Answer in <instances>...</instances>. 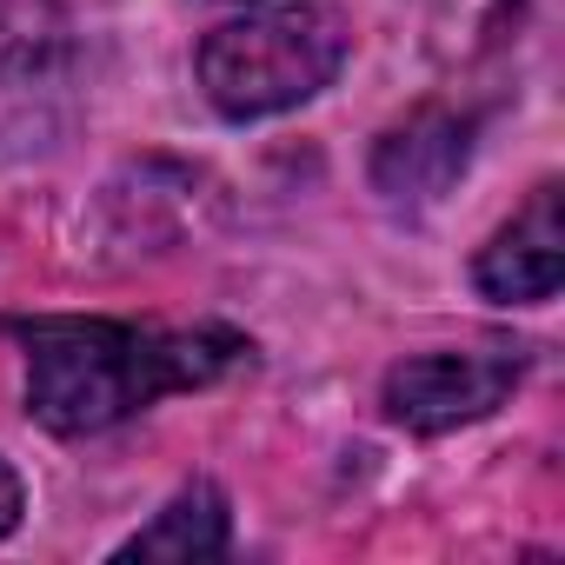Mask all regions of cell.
Returning a JSON list of instances; mask_svg holds the SVG:
<instances>
[{"label":"cell","mask_w":565,"mask_h":565,"mask_svg":"<svg viewBox=\"0 0 565 565\" xmlns=\"http://www.w3.org/2000/svg\"><path fill=\"white\" fill-rule=\"evenodd\" d=\"M472 160V114L459 107H413L406 120H393L373 147V193L393 206H433Z\"/></svg>","instance_id":"obj_5"},{"label":"cell","mask_w":565,"mask_h":565,"mask_svg":"<svg viewBox=\"0 0 565 565\" xmlns=\"http://www.w3.org/2000/svg\"><path fill=\"white\" fill-rule=\"evenodd\" d=\"M565 279V226H558V180H539L532 200L479 246L472 287L499 307H545Z\"/></svg>","instance_id":"obj_4"},{"label":"cell","mask_w":565,"mask_h":565,"mask_svg":"<svg viewBox=\"0 0 565 565\" xmlns=\"http://www.w3.org/2000/svg\"><path fill=\"white\" fill-rule=\"evenodd\" d=\"M532 353L505 333L492 340H472V347H433V353H406L386 366L380 380V406L393 426L419 433V439H439V433H459L486 413H499L512 399V386L525 380Z\"/></svg>","instance_id":"obj_3"},{"label":"cell","mask_w":565,"mask_h":565,"mask_svg":"<svg viewBox=\"0 0 565 565\" xmlns=\"http://www.w3.org/2000/svg\"><path fill=\"white\" fill-rule=\"evenodd\" d=\"M28 413L61 433H107L167 393H200L253 366V340L233 327H127V320H21Z\"/></svg>","instance_id":"obj_1"},{"label":"cell","mask_w":565,"mask_h":565,"mask_svg":"<svg viewBox=\"0 0 565 565\" xmlns=\"http://www.w3.org/2000/svg\"><path fill=\"white\" fill-rule=\"evenodd\" d=\"M67 47H74V28L61 14V0H0V87L54 74Z\"/></svg>","instance_id":"obj_7"},{"label":"cell","mask_w":565,"mask_h":565,"mask_svg":"<svg viewBox=\"0 0 565 565\" xmlns=\"http://www.w3.org/2000/svg\"><path fill=\"white\" fill-rule=\"evenodd\" d=\"M21 512H28V492H21V472L0 459V539H8L14 525H21Z\"/></svg>","instance_id":"obj_8"},{"label":"cell","mask_w":565,"mask_h":565,"mask_svg":"<svg viewBox=\"0 0 565 565\" xmlns=\"http://www.w3.org/2000/svg\"><path fill=\"white\" fill-rule=\"evenodd\" d=\"M353 54V21L327 0H294V8H259L239 21H220L200 54V94L220 120H273L313 94L333 87V74Z\"/></svg>","instance_id":"obj_2"},{"label":"cell","mask_w":565,"mask_h":565,"mask_svg":"<svg viewBox=\"0 0 565 565\" xmlns=\"http://www.w3.org/2000/svg\"><path fill=\"white\" fill-rule=\"evenodd\" d=\"M226 545H233V505L213 479H193L134 539H120L114 558H180V565H193V558H220Z\"/></svg>","instance_id":"obj_6"}]
</instances>
